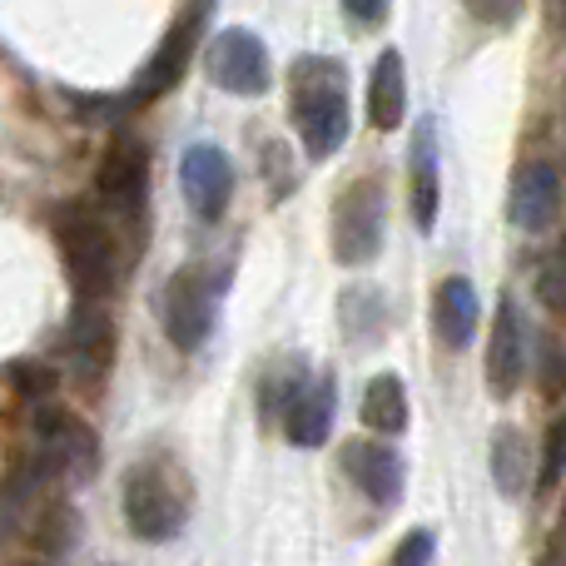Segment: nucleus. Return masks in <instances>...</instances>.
<instances>
[{
	"mask_svg": "<svg viewBox=\"0 0 566 566\" xmlns=\"http://www.w3.org/2000/svg\"><path fill=\"white\" fill-rule=\"evenodd\" d=\"M289 119L313 159L348 139V70L328 55H298L289 70Z\"/></svg>",
	"mask_w": 566,
	"mask_h": 566,
	"instance_id": "nucleus-1",
	"label": "nucleus"
},
{
	"mask_svg": "<svg viewBox=\"0 0 566 566\" xmlns=\"http://www.w3.org/2000/svg\"><path fill=\"white\" fill-rule=\"evenodd\" d=\"M55 239L65 254L70 289L80 293V303H105L119 283V244L109 234V224L85 205H65L55 214Z\"/></svg>",
	"mask_w": 566,
	"mask_h": 566,
	"instance_id": "nucleus-2",
	"label": "nucleus"
},
{
	"mask_svg": "<svg viewBox=\"0 0 566 566\" xmlns=\"http://www.w3.org/2000/svg\"><path fill=\"white\" fill-rule=\"evenodd\" d=\"M189 507L185 492L175 488V472L159 468V462H139L125 478V522L139 542H169L179 537Z\"/></svg>",
	"mask_w": 566,
	"mask_h": 566,
	"instance_id": "nucleus-3",
	"label": "nucleus"
},
{
	"mask_svg": "<svg viewBox=\"0 0 566 566\" xmlns=\"http://www.w3.org/2000/svg\"><path fill=\"white\" fill-rule=\"evenodd\" d=\"M382 214H388V199H382V179L363 175L343 189V199L333 205V254L338 264L363 269L378 259L382 249Z\"/></svg>",
	"mask_w": 566,
	"mask_h": 566,
	"instance_id": "nucleus-4",
	"label": "nucleus"
},
{
	"mask_svg": "<svg viewBox=\"0 0 566 566\" xmlns=\"http://www.w3.org/2000/svg\"><path fill=\"white\" fill-rule=\"evenodd\" d=\"M214 303H219V283L209 269L189 264L179 274H169V283L159 289V323H165V338L175 348L195 353L199 343L214 328Z\"/></svg>",
	"mask_w": 566,
	"mask_h": 566,
	"instance_id": "nucleus-5",
	"label": "nucleus"
},
{
	"mask_svg": "<svg viewBox=\"0 0 566 566\" xmlns=\"http://www.w3.org/2000/svg\"><path fill=\"white\" fill-rule=\"evenodd\" d=\"M209 15H214V0H195V6H189L185 15L165 30V40H159L155 55L139 65V80H135V90H129V99H135V105H149V99L169 95V90L185 80L189 60H195L199 40H205Z\"/></svg>",
	"mask_w": 566,
	"mask_h": 566,
	"instance_id": "nucleus-6",
	"label": "nucleus"
},
{
	"mask_svg": "<svg viewBox=\"0 0 566 566\" xmlns=\"http://www.w3.org/2000/svg\"><path fill=\"white\" fill-rule=\"evenodd\" d=\"M35 458L50 468V478L85 482L99 462V438L90 432L85 418H75L70 408H35Z\"/></svg>",
	"mask_w": 566,
	"mask_h": 566,
	"instance_id": "nucleus-7",
	"label": "nucleus"
},
{
	"mask_svg": "<svg viewBox=\"0 0 566 566\" xmlns=\"http://www.w3.org/2000/svg\"><path fill=\"white\" fill-rule=\"evenodd\" d=\"M209 80L229 95H264L274 70H269V45L254 35V30H219L209 40Z\"/></svg>",
	"mask_w": 566,
	"mask_h": 566,
	"instance_id": "nucleus-8",
	"label": "nucleus"
},
{
	"mask_svg": "<svg viewBox=\"0 0 566 566\" xmlns=\"http://www.w3.org/2000/svg\"><path fill=\"white\" fill-rule=\"evenodd\" d=\"M333 408H338V382L328 378V373H293V388L289 398H283V438L293 442V448H318V442H328V428H333Z\"/></svg>",
	"mask_w": 566,
	"mask_h": 566,
	"instance_id": "nucleus-9",
	"label": "nucleus"
},
{
	"mask_svg": "<svg viewBox=\"0 0 566 566\" xmlns=\"http://www.w3.org/2000/svg\"><path fill=\"white\" fill-rule=\"evenodd\" d=\"M95 195L115 219H135L139 209H145V195H149L145 145H135V139H115V145L105 149V159H99Z\"/></svg>",
	"mask_w": 566,
	"mask_h": 566,
	"instance_id": "nucleus-10",
	"label": "nucleus"
},
{
	"mask_svg": "<svg viewBox=\"0 0 566 566\" xmlns=\"http://www.w3.org/2000/svg\"><path fill=\"white\" fill-rule=\"evenodd\" d=\"M179 179H185V199L205 224H219L234 199V159L219 145H189L179 159Z\"/></svg>",
	"mask_w": 566,
	"mask_h": 566,
	"instance_id": "nucleus-11",
	"label": "nucleus"
},
{
	"mask_svg": "<svg viewBox=\"0 0 566 566\" xmlns=\"http://www.w3.org/2000/svg\"><path fill=\"white\" fill-rule=\"evenodd\" d=\"M527 358H532V338L522 323L517 298H497V318H492V338H488V388L492 398H512L527 378Z\"/></svg>",
	"mask_w": 566,
	"mask_h": 566,
	"instance_id": "nucleus-12",
	"label": "nucleus"
},
{
	"mask_svg": "<svg viewBox=\"0 0 566 566\" xmlns=\"http://www.w3.org/2000/svg\"><path fill=\"white\" fill-rule=\"evenodd\" d=\"M65 363L75 378L95 382L115 363V323H109L105 303H80L65 323Z\"/></svg>",
	"mask_w": 566,
	"mask_h": 566,
	"instance_id": "nucleus-13",
	"label": "nucleus"
},
{
	"mask_svg": "<svg viewBox=\"0 0 566 566\" xmlns=\"http://www.w3.org/2000/svg\"><path fill=\"white\" fill-rule=\"evenodd\" d=\"M343 472L353 478V488L373 502V507H398L402 502V458L388 448V442H343Z\"/></svg>",
	"mask_w": 566,
	"mask_h": 566,
	"instance_id": "nucleus-14",
	"label": "nucleus"
},
{
	"mask_svg": "<svg viewBox=\"0 0 566 566\" xmlns=\"http://www.w3.org/2000/svg\"><path fill=\"white\" fill-rule=\"evenodd\" d=\"M562 209V179L552 165H522L517 179H512V224L527 229V234H542V229L557 224Z\"/></svg>",
	"mask_w": 566,
	"mask_h": 566,
	"instance_id": "nucleus-15",
	"label": "nucleus"
},
{
	"mask_svg": "<svg viewBox=\"0 0 566 566\" xmlns=\"http://www.w3.org/2000/svg\"><path fill=\"white\" fill-rule=\"evenodd\" d=\"M432 328H438L442 348H468L472 333H478V289L472 279L452 274L438 283V298H432Z\"/></svg>",
	"mask_w": 566,
	"mask_h": 566,
	"instance_id": "nucleus-16",
	"label": "nucleus"
},
{
	"mask_svg": "<svg viewBox=\"0 0 566 566\" xmlns=\"http://www.w3.org/2000/svg\"><path fill=\"white\" fill-rule=\"evenodd\" d=\"M412 224L422 234H432L438 224V205H442V185H438V129L432 119H422L418 139H412Z\"/></svg>",
	"mask_w": 566,
	"mask_h": 566,
	"instance_id": "nucleus-17",
	"label": "nucleus"
},
{
	"mask_svg": "<svg viewBox=\"0 0 566 566\" xmlns=\"http://www.w3.org/2000/svg\"><path fill=\"white\" fill-rule=\"evenodd\" d=\"M408 115V70L398 50H382L368 75V119L373 129H398Z\"/></svg>",
	"mask_w": 566,
	"mask_h": 566,
	"instance_id": "nucleus-18",
	"label": "nucleus"
},
{
	"mask_svg": "<svg viewBox=\"0 0 566 566\" xmlns=\"http://www.w3.org/2000/svg\"><path fill=\"white\" fill-rule=\"evenodd\" d=\"M363 428L382 432V438L408 428V388H402L398 373H378L368 382V392H363Z\"/></svg>",
	"mask_w": 566,
	"mask_h": 566,
	"instance_id": "nucleus-19",
	"label": "nucleus"
},
{
	"mask_svg": "<svg viewBox=\"0 0 566 566\" xmlns=\"http://www.w3.org/2000/svg\"><path fill=\"white\" fill-rule=\"evenodd\" d=\"M492 478L507 497H522L532 482V442L522 428H497L492 438Z\"/></svg>",
	"mask_w": 566,
	"mask_h": 566,
	"instance_id": "nucleus-20",
	"label": "nucleus"
},
{
	"mask_svg": "<svg viewBox=\"0 0 566 566\" xmlns=\"http://www.w3.org/2000/svg\"><path fill=\"white\" fill-rule=\"evenodd\" d=\"M537 298L547 303V313H557V318L566 323V239L552 249L547 259H542V269H537Z\"/></svg>",
	"mask_w": 566,
	"mask_h": 566,
	"instance_id": "nucleus-21",
	"label": "nucleus"
},
{
	"mask_svg": "<svg viewBox=\"0 0 566 566\" xmlns=\"http://www.w3.org/2000/svg\"><path fill=\"white\" fill-rule=\"evenodd\" d=\"M70 542H75V512H70V507H50L45 517H40V527H35L40 557H65Z\"/></svg>",
	"mask_w": 566,
	"mask_h": 566,
	"instance_id": "nucleus-22",
	"label": "nucleus"
},
{
	"mask_svg": "<svg viewBox=\"0 0 566 566\" xmlns=\"http://www.w3.org/2000/svg\"><path fill=\"white\" fill-rule=\"evenodd\" d=\"M468 6L472 20H482V25H512V20L527 10V0H462Z\"/></svg>",
	"mask_w": 566,
	"mask_h": 566,
	"instance_id": "nucleus-23",
	"label": "nucleus"
},
{
	"mask_svg": "<svg viewBox=\"0 0 566 566\" xmlns=\"http://www.w3.org/2000/svg\"><path fill=\"white\" fill-rule=\"evenodd\" d=\"M562 472H566V418L547 432V448H542V478L537 482H542V488H552Z\"/></svg>",
	"mask_w": 566,
	"mask_h": 566,
	"instance_id": "nucleus-24",
	"label": "nucleus"
},
{
	"mask_svg": "<svg viewBox=\"0 0 566 566\" xmlns=\"http://www.w3.org/2000/svg\"><path fill=\"white\" fill-rule=\"evenodd\" d=\"M55 382H60V373L45 368V363H15V388L25 392V398H45Z\"/></svg>",
	"mask_w": 566,
	"mask_h": 566,
	"instance_id": "nucleus-25",
	"label": "nucleus"
},
{
	"mask_svg": "<svg viewBox=\"0 0 566 566\" xmlns=\"http://www.w3.org/2000/svg\"><path fill=\"white\" fill-rule=\"evenodd\" d=\"M537 353H542V388L557 398V392L566 388V358L552 338H537Z\"/></svg>",
	"mask_w": 566,
	"mask_h": 566,
	"instance_id": "nucleus-26",
	"label": "nucleus"
},
{
	"mask_svg": "<svg viewBox=\"0 0 566 566\" xmlns=\"http://www.w3.org/2000/svg\"><path fill=\"white\" fill-rule=\"evenodd\" d=\"M428 562H432V532H408L388 566H428Z\"/></svg>",
	"mask_w": 566,
	"mask_h": 566,
	"instance_id": "nucleus-27",
	"label": "nucleus"
},
{
	"mask_svg": "<svg viewBox=\"0 0 566 566\" xmlns=\"http://www.w3.org/2000/svg\"><path fill=\"white\" fill-rule=\"evenodd\" d=\"M388 6L392 0H343V10H348L358 25H378V20L388 15Z\"/></svg>",
	"mask_w": 566,
	"mask_h": 566,
	"instance_id": "nucleus-28",
	"label": "nucleus"
},
{
	"mask_svg": "<svg viewBox=\"0 0 566 566\" xmlns=\"http://www.w3.org/2000/svg\"><path fill=\"white\" fill-rule=\"evenodd\" d=\"M20 566H40V562H20Z\"/></svg>",
	"mask_w": 566,
	"mask_h": 566,
	"instance_id": "nucleus-29",
	"label": "nucleus"
}]
</instances>
